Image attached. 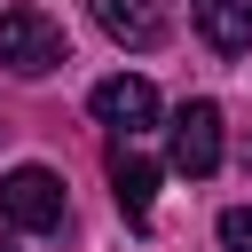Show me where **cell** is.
I'll list each match as a JSON object with an SVG mask.
<instances>
[{"instance_id": "6da1fadb", "label": "cell", "mask_w": 252, "mask_h": 252, "mask_svg": "<svg viewBox=\"0 0 252 252\" xmlns=\"http://www.w3.org/2000/svg\"><path fill=\"white\" fill-rule=\"evenodd\" d=\"M71 63V39L47 8H0V71L8 79H47Z\"/></svg>"}, {"instance_id": "7a4b0ae2", "label": "cell", "mask_w": 252, "mask_h": 252, "mask_svg": "<svg viewBox=\"0 0 252 252\" xmlns=\"http://www.w3.org/2000/svg\"><path fill=\"white\" fill-rule=\"evenodd\" d=\"M0 220L24 228V236H55V228L71 220L63 173H47V165H16V173H0Z\"/></svg>"}, {"instance_id": "3957f363", "label": "cell", "mask_w": 252, "mask_h": 252, "mask_svg": "<svg viewBox=\"0 0 252 252\" xmlns=\"http://www.w3.org/2000/svg\"><path fill=\"white\" fill-rule=\"evenodd\" d=\"M165 158H173V173L205 181V173L220 165V102H181V110H173V142H165Z\"/></svg>"}, {"instance_id": "277c9868", "label": "cell", "mask_w": 252, "mask_h": 252, "mask_svg": "<svg viewBox=\"0 0 252 252\" xmlns=\"http://www.w3.org/2000/svg\"><path fill=\"white\" fill-rule=\"evenodd\" d=\"M87 110H94L110 134H126V142H134V134L158 118V87H150V79H134V71H118V79H94Z\"/></svg>"}, {"instance_id": "5b68a950", "label": "cell", "mask_w": 252, "mask_h": 252, "mask_svg": "<svg viewBox=\"0 0 252 252\" xmlns=\"http://www.w3.org/2000/svg\"><path fill=\"white\" fill-rule=\"evenodd\" d=\"M87 8H94V24H102L118 47H134V55L173 32V0H87Z\"/></svg>"}, {"instance_id": "8992f818", "label": "cell", "mask_w": 252, "mask_h": 252, "mask_svg": "<svg viewBox=\"0 0 252 252\" xmlns=\"http://www.w3.org/2000/svg\"><path fill=\"white\" fill-rule=\"evenodd\" d=\"M110 189H118V213L134 220V228H150V205H158V165L142 158V150H110Z\"/></svg>"}, {"instance_id": "52a82bcc", "label": "cell", "mask_w": 252, "mask_h": 252, "mask_svg": "<svg viewBox=\"0 0 252 252\" xmlns=\"http://www.w3.org/2000/svg\"><path fill=\"white\" fill-rule=\"evenodd\" d=\"M189 16H197L213 55H244L252 47V0H189Z\"/></svg>"}, {"instance_id": "ba28073f", "label": "cell", "mask_w": 252, "mask_h": 252, "mask_svg": "<svg viewBox=\"0 0 252 252\" xmlns=\"http://www.w3.org/2000/svg\"><path fill=\"white\" fill-rule=\"evenodd\" d=\"M220 252H252V205H228L220 213Z\"/></svg>"}, {"instance_id": "9c48e42d", "label": "cell", "mask_w": 252, "mask_h": 252, "mask_svg": "<svg viewBox=\"0 0 252 252\" xmlns=\"http://www.w3.org/2000/svg\"><path fill=\"white\" fill-rule=\"evenodd\" d=\"M0 252H8V244H0Z\"/></svg>"}]
</instances>
